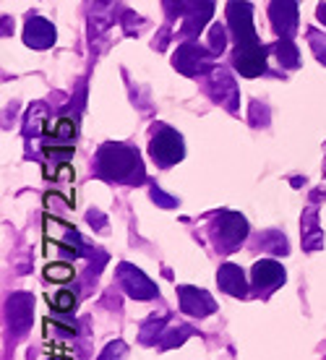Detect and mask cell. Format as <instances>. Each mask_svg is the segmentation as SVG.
<instances>
[{
    "label": "cell",
    "instance_id": "cell-1",
    "mask_svg": "<svg viewBox=\"0 0 326 360\" xmlns=\"http://www.w3.org/2000/svg\"><path fill=\"white\" fill-rule=\"evenodd\" d=\"M227 21L235 37V55L233 63L235 71L245 79H256L266 71V47H261L254 29V8L245 0H230L227 3Z\"/></svg>",
    "mask_w": 326,
    "mask_h": 360
},
{
    "label": "cell",
    "instance_id": "cell-2",
    "mask_svg": "<svg viewBox=\"0 0 326 360\" xmlns=\"http://www.w3.org/2000/svg\"><path fill=\"white\" fill-rule=\"evenodd\" d=\"M97 175L115 183H141L144 180L141 154L126 144H105L97 154Z\"/></svg>",
    "mask_w": 326,
    "mask_h": 360
},
{
    "label": "cell",
    "instance_id": "cell-3",
    "mask_svg": "<svg viewBox=\"0 0 326 360\" xmlns=\"http://www.w3.org/2000/svg\"><path fill=\"white\" fill-rule=\"evenodd\" d=\"M248 238V222L237 212H222L211 225V240L219 253H233Z\"/></svg>",
    "mask_w": 326,
    "mask_h": 360
},
{
    "label": "cell",
    "instance_id": "cell-4",
    "mask_svg": "<svg viewBox=\"0 0 326 360\" xmlns=\"http://www.w3.org/2000/svg\"><path fill=\"white\" fill-rule=\"evenodd\" d=\"M149 154H152V160H155L159 167H170V165L181 162L185 149H183V136L178 131H172V128L162 126L152 136V141H149Z\"/></svg>",
    "mask_w": 326,
    "mask_h": 360
},
{
    "label": "cell",
    "instance_id": "cell-5",
    "mask_svg": "<svg viewBox=\"0 0 326 360\" xmlns=\"http://www.w3.org/2000/svg\"><path fill=\"white\" fill-rule=\"evenodd\" d=\"M211 50L201 47L199 42H183L178 53L172 55V65L183 73V76H199L211 65Z\"/></svg>",
    "mask_w": 326,
    "mask_h": 360
},
{
    "label": "cell",
    "instance_id": "cell-6",
    "mask_svg": "<svg viewBox=\"0 0 326 360\" xmlns=\"http://www.w3.org/2000/svg\"><path fill=\"white\" fill-rule=\"evenodd\" d=\"M211 13H214V0H183V39L199 37L204 32V27H207V21L211 18Z\"/></svg>",
    "mask_w": 326,
    "mask_h": 360
},
{
    "label": "cell",
    "instance_id": "cell-7",
    "mask_svg": "<svg viewBox=\"0 0 326 360\" xmlns=\"http://www.w3.org/2000/svg\"><path fill=\"white\" fill-rule=\"evenodd\" d=\"M115 279H118L120 288L126 290L131 297H136V300H152V297L157 295V285H155V282L146 277L141 269L131 266V264H120Z\"/></svg>",
    "mask_w": 326,
    "mask_h": 360
},
{
    "label": "cell",
    "instance_id": "cell-8",
    "mask_svg": "<svg viewBox=\"0 0 326 360\" xmlns=\"http://www.w3.org/2000/svg\"><path fill=\"white\" fill-rule=\"evenodd\" d=\"M269 18L277 37L292 39V34L298 32V0H272Z\"/></svg>",
    "mask_w": 326,
    "mask_h": 360
},
{
    "label": "cell",
    "instance_id": "cell-9",
    "mask_svg": "<svg viewBox=\"0 0 326 360\" xmlns=\"http://www.w3.org/2000/svg\"><path fill=\"white\" fill-rule=\"evenodd\" d=\"M32 316H34V297L29 292H16V295L8 297L6 303V319H8V326L16 334H24L32 324Z\"/></svg>",
    "mask_w": 326,
    "mask_h": 360
},
{
    "label": "cell",
    "instance_id": "cell-10",
    "mask_svg": "<svg viewBox=\"0 0 326 360\" xmlns=\"http://www.w3.org/2000/svg\"><path fill=\"white\" fill-rule=\"evenodd\" d=\"M178 297H181V311L188 316H196V319H204V316H211L217 311V303L214 297L209 295L207 290L199 288H178Z\"/></svg>",
    "mask_w": 326,
    "mask_h": 360
},
{
    "label": "cell",
    "instance_id": "cell-11",
    "mask_svg": "<svg viewBox=\"0 0 326 360\" xmlns=\"http://www.w3.org/2000/svg\"><path fill=\"white\" fill-rule=\"evenodd\" d=\"M251 279H254V288L259 290V292L263 290V295H269L272 290L285 285V269H282V264H277L274 259H261V262L254 264Z\"/></svg>",
    "mask_w": 326,
    "mask_h": 360
},
{
    "label": "cell",
    "instance_id": "cell-12",
    "mask_svg": "<svg viewBox=\"0 0 326 360\" xmlns=\"http://www.w3.org/2000/svg\"><path fill=\"white\" fill-rule=\"evenodd\" d=\"M209 94H211L214 102L225 105L227 110H235V105H237L235 82H233V76L227 71H222V68L211 73V79H209Z\"/></svg>",
    "mask_w": 326,
    "mask_h": 360
},
{
    "label": "cell",
    "instance_id": "cell-13",
    "mask_svg": "<svg viewBox=\"0 0 326 360\" xmlns=\"http://www.w3.org/2000/svg\"><path fill=\"white\" fill-rule=\"evenodd\" d=\"M55 27L50 24V21H45V18H29L27 27H24V42H27L29 47H34V50H47V47L55 45Z\"/></svg>",
    "mask_w": 326,
    "mask_h": 360
},
{
    "label": "cell",
    "instance_id": "cell-14",
    "mask_svg": "<svg viewBox=\"0 0 326 360\" xmlns=\"http://www.w3.org/2000/svg\"><path fill=\"white\" fill-rule=\"evenodd\" d=\"M217 285L222 292L233 297H245L248 288H245V274L237 264H222L217 271Z\"/></svg>",
    "mask_w": 326,
    "mask_h": 360
},
{
    "label": "cell",
    "instance_id": "cell-15",
    "mask_svg": "<svg viewBox=\"0 0 326 360\" xmlns=\"http://www.w3.org/2000/svg\"><path fill=\"white\" fill-rule=\"evenodd\" d=\"M300 240L306 251H318L324 248V230L318 227V209L311 207L303 212V225H300Z\"/></svg>",
    "mask_w": 326,
    "mask_h": 360
},
{
    "label": "cell",
    "instance_id": "cell-16",
    "mask_svg": "<svg viewBox=\"0 0 326 360\" xmlns=\"http://www.w3.org/2000/svg\"><path fill=\"white\" fill-rule=\"evenodd\" d=\"M45 134L53 136V141H65V144H73V139H76V120H73V117L47 120Z\"/></svg>",
    "mask_w": 326,
    "mask_h": 360
},
{
    "label": "cell",
    "instance_id": "cell-17",
    "mask_svg": "<svg viewBox=\"0 0 326 360\" xmlns=\"http://www.w3.org/2000/svg\"><path fill=\"white\" fill-rule=\"evenodd\" d=\"M274 55L280 58V63L285 65V68H298L300 65V55H298V47L292 45V39H285V37H280V42H274Z\"/></svg>",
    "mask_w": 326,
    "mask_h": 360
},
{
    "label": "cell",
    "instance_id": "cell-18",
    "mask_svg": "<svg viewBox=\"0 0 326 360\" xmlns=\"http://www.w3.org/2000/svg\"><path fill=\"white\" fill-rule=\"evenodd\" d=\"M190 334H193V329H190V326H185V324L170 326V329H164V337H159L157 347H162V350H172V347H178V345L185 342Z\"/></svg>",
    "mask_w": 326,
    "mask_h": 360
},
{
    "label": "cell",
    "instance_id": "cell-19",
    "mask_svg": "<svg viewBox=\"0 0 326 360\" xmlns=\"http://www.w3.org/2000/svg\"><path fill=\"white\" fill-rule=\"evenodd\" d=\"M259 245L261 248H266V251L272 253H287V240H285V235L282 233H263L259 235Z\"/></svg>",
    "mask_w": 326,
    "mask_h": 360
},
{
    "label": "cell",
    "instance_id": "cell-20",
    "mask_svg": "<svg viewBox=\"0 0 326 360\" xmlns=\"http://www.w3.org/2000/svg\"><path fill=\"white\" fill-rule=\"evenodd\" d=\"M50 306L58 311V314H71L73 308H76V295H73L71 290H60V292H55L50 297Z\"/></svg>",
    "mask_w": 326,
    "mask_h": 360
},
{
    "label": "cell",
    "instance_id": "cell-21",
    "mask_svg": "<svg viewBox=\"0 0 326 360\" xmlns=\"http://www.w3.org/2000/svg\"><path fill=\"white\" fill-rule=\"evenodd\" d=\"M45 277L53 279V282H68L73 277V266L65 262H55L50 266H45Z\"/></svg>",
    "mask_w": 326,
    "mask_h": 360
},
{
    "label": "cell",
    "instance_id": "cell-22",
    "mask_svg": "<svg viewBox=\"0 0 326 360\" xmlns=\"http://www.w3.org/2000/svg\"><path fill=\"white\" fill-rule=\"evenodd\" d=\"M227 47V34H225V27H219V24H214L211 27V32H209V50L214 55L225 53Z\"/></svg>",
    "mask_w": 326,
    "mask_h": 360
},
{
    "label": "cell",
    "instance_id": "cell-23",
    "mask_svg": "<svg viewBox=\"0 0 326 360\" xmlns=\"http://www.w3.org/2000/svg\"><path fill=\"white\" fill-rule=\"evenodd\" d=\"M308 39H311V50H313V55L326 65V37L321 34V32H316V29H311Z\"/></svg>",
    "mask_w": 326,
    "mask_h": 360
},
{
    "label": "cell",
    "instance_id": "cell-24",
    "mask_svg": "<svg viewBox=\"0 0 326 360\" xmlns=\"http://www.w3.org/2000/svg\"><path fill=\"white\" fill-rule=\"evenodd\" d=\"M128 350L123 342H110L107 347H105V352L100 355V360H126Z\"/></svg>",
    "mask_w": 326,
    "mask_h": 360
},
{
    "label": "cell",
    "instance_id": "cell-25",
    "mask_svg": "<svg viewBox=\"0 0 326 360\" xmlns=\"http://www.w3.org/2000/svg\"><path fill=\"white\" fill-rule=\"evenodd\" d=\"M152 198H155V201H159V207H167V209H170V207H175V204H178V201H175V198L164 196V193H162V191H159V188H155V191H152Z\"/></svg>",
    "mask_w": 326,
    "mask_h": 360
},
{
    "label": "cell",
    "instance_id": "cell-26",
    "mask_svg": "<svg viewBox=\"0 0 326 360\" xmlns=\"http://www.w3.org/2000/svg\"><path fill=\"white\" fill-rule=\"evenodd\" d=\"M318 18H321V24H326V3H321V6H318Z\"/></svg>",
    "mask_w": 326,
    "mask_h": 360
}]
</instances>
